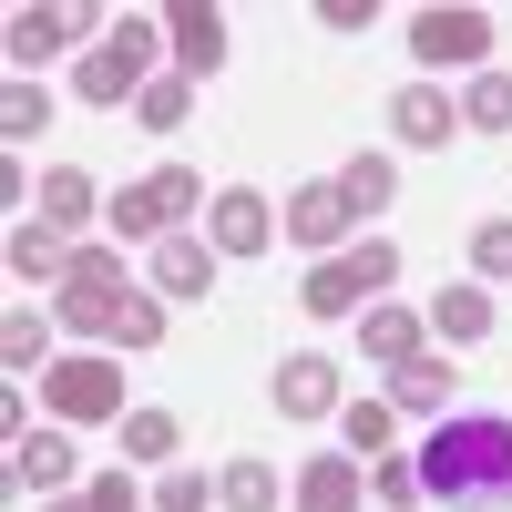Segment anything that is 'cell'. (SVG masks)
I'll return each instance as SVG.
<instances>
[{"instance_id":"22","label":"cell","mask_w":512,"mask_h":512,"mask_svg":"<svg viewBox=\"0 0 512 512\" xmlns=\"http://www.w3.org/2000/svg\"><path fill=\"white\" fill-rule=\"evenodd\" d=\"M338 195H349V216H390V205H400V164L390 154H349Z\"/></svg>"},{"instance_id":"10","label":"cell","mask_w":512,"mask_h":512,"mask_svg":"<svg viewBox=\"0 0 512 512\" xmlns=\"http://www.w3.org/2000/svg\"><path fill=\"white\" fill-rule=\"evenodd\" d=\"M31 216L52 226V236H82L93 216H113V195L82 175V164H52V175H31Z\"/></svg>"},{"instance_id":"29","label":"cell","mask_w":512,"mask_h":512,"mask_svg":"<svg viewBox=\"0 0 512 512\" xmlns=\"http://www.w3.org/2000/svg\"><path fill=\"white\" fill-rule=\"evenodd\" d=\"M185 113H195V82H185V72H154V82H144V103H134L144 134H175Z\"/></svg>"},{"instance_id":"18","label":"cell","mask_w":512,"mask_h":512,"mask_svg":"<svg viewBox=\"0 0 512 512\" xmlns=\"http://www.w3.org/2000/svg\"><path fill=\"white\" fill-rule=\"evenodd\" d=\"M113 431H123V461H134V472H175V451H185V420L175 410H123Z\"/></svg>"},{"instance_id":"26","label":"cell","mask_w":512,"mask_h":512,"mask_svg":"<svg viewBox=\"0 0 512 512\" xmlns=\"http://www.w3.org/2000/svg\"><path fill=\"white\" fill-rule=\"evenodd\" d=\"M461 134H512V72H472V93H461Z\"/></svg>"},{"instance_id":"7","label":"cell","mask_w":512,"mask_h":512,"mask_svg":"<svg viewBox=\"0 0 512 512\" xmlns=\"http://www.w3.org/2000/svg\"><path fill=\"white\" fill-rule=\"evenodd\" d=\"M216 267H226V256L205 246V236H185V226L144 246V277H154V297H164V308H195V297H216Z\"/></svg>"},{"instance_id":"25","label":"cell","mask_w":512,"mask_h":512,"mask_svg":"<svg viewBox=\"0 0 512 512\" xmlns=\"http://www.w3.org/2000/svg\"><path fill=\"white\" fill-rule=\"evenodd\" d=\"M338 431H349V461H390L400 410H390V400H349V410H338Z\"/></svg>"},{"instance_id":"30","label":"cell","mask_w":512,"mask_h":512,"mask_svg":"<svg viewBox=\"0 0 512 512\" xmlns=\"http://www.w3.org/2000/svg\"><path fill=\"white\" fill-rule=\"evenodd\" d=\"M349 277H359V297L379 308V297L400 287V246H390V236H359V246H349Z\"/></svg>"},{"instance_id":"14","label":"cell","mask_w":512,"mask_h":512,"mask_svg":"<svg viewBox=\"0 0 512 512\" xmlns=\"http://www.w3.org/2000/svg\"><path fill=\"white\" fill-rule=\"evenodd\" d=\"M277 410H287V420H328V410H338V359H318V349L277 359Z\"/></svg>"},{"instance_id":"17","label":"cell","mask_w":512,"mask_h":512,"mask_svg":"<svg viewBox=\"0 0 512 512\" xmlns=\"http://www.w3.org/2000/svg\"><path fill=\"white\" fill-rule=\"evenodd\" d=\"M451 390H461L451 359H400V369H390V410H400V420H441Z\"/></svg>"},{"instance_id":"36","label":"cell","mask_w":512,"mask_h":512,"mask_svg":"<svg viewBox=\"0 0 512 512\" xmlns=\"http://www.w3.org/2000/svg\"><path fill=\"white\" fill-rule=\"evenodd\" d=\"M52 512H103V502H93V482H82V492H52Z\"/></svg>"},{"instance_id":"35","label":"cell","mask_w":512,"mask_h":512,"mask_svg":"<svg viewBox=\"0 0 512 512\" xmlns=\"http://www.w3.org/2000/svg\"><path fill=\"white\" fill-rule=\"evenodd\" d=\"M318 21H328V31H349V41H359V31L379 21V0H318Z\"/></svg>"},{"instance_id":"3","label":"cell","mask_w":512,"mask_h":512,"mask_svg":"<svg viewBox=\"0 0 512 512\" xmlns=\"http://www.w3.org/2000/svg\"><path fill=\"white\" fill-rule=\"evenodd\" d=\"M195 205H205V175H195V164H154L144 185H113V216H103V226L134 236V246H154V236H175Z\"/></svg>"},{"instance_id":"32","label":"cell","mask_w":512,"mask_h":512,"mask_svg":"<svg viewBox=\"0 0 512 512\" xmlns=\"http://www.w3.org/2000/svg\"><path fill=\"white\" fill-rule=\"evenodd\" d=\"M113 349H164V297H134L113 318Z\"/></svg>"},{"instance_id":"4","label":"cell","mask_w":512,"mask_h":512,"mask_svg":"<svg viewBox=\"0 0 512 512\" xmlns=\"http://www.w3.org/2000/svg\"><path fill=\"white\" fill-rule=\"evenodd\" d=\"M123 308H134V267H123L113 246H82L72 277H62V308H52V318H62L72 338H113Z\"/></svg>"},{"instance_id":"16","label":"cell","mask_w":512,"mask_h":512,"mask_svg":"<svg viewBox=\"0 0 512 512\" xmlns=\"http://www.w3.org/2000/svg\"><path fill=\"white\" fill-rule=\"evenodd\" d=\"M420 338H431V318L420 308H359V359H379V369H400V359H420Z\"/></svg>"},{"instance_id":"27","label":"cell","mask_w":512,"mask_h":512,"mask_svg":"<svg viewBox=\"0 0 512 512\" xmlns=\"http://www.w3.org/2000/svg\"><path fill=\"white\" fill-rule=\"evenodd\" d=\"M297 308H308V318H349V308H369V297H359V277H349V256H328V267H308V287H297Z\"/></svg>"},{"instance_id":"31","label":"cell","mask_w":512,"mask_h":512,"mask_svg":"<svg viewBox=\"0 0 512 512\" xmlns=\"http://www.w3.org/2000/svg\"><path fill=\"white\" fill-rule=\"evenodd\" d=\"M154 512H216V472H154Z\"/></svg>"},{"instance_id":"2","label":"cell","mask_w":512,"mask_h":512,"mask_svg":"<svg viewBox=\"0 0 512 512\" xmlns=\"http://www.w3.org/2000/svg\"><path fill=\"white\" fill-rule=\"evenodd\" d=\"M154 52H164V11L154 21H113L93 52H82V103H144Z\"/></svg>"},{"instance_id":"11","label":"cell","mask_w":512,"mask_h":512,"mask_svg":"<svg viewBox=\"0 0 512 512\" xmlns=\"http://www.w3.org/2000/svg\"><path fill=\"white\" fill-rule=\"evenodd\" d=\"M287 502H297V512H369V461H349V451H318L308 472L287 482Z\"/></svg>"},{"instance_id":"1","label":"cell","mask_w":512,"mask_h":512,"mask_svg":"<svg viewBox=\"0 0 512 512\" xmlns=\"http://www.w3.org/2000/svg\"><path fill=\"white\" fill-rule=\"evenodd\" d=\"M410 461H420V502H441V512H512V420L461 410Z\"/></svg>"},{"instance_id":"24","label":"cell","mask_w":512,"mask_h":512,"mask_svg":"<svg viewBox=\"0 0 512 512\" xmlns=\"http://www.w3.org/2000/svg\"><path fill=\"white\" fill-rule=\"evenodd\" d=\"M52 328H62V318H41V308H11V318H0V359H11V379H21V369H52Z\"/></svg>"},{"instance_id":"23","label":"cell","mask_w":512,"mask_h":512,"mask_svg":"<svg viewBox=\"0 0 512 512\" xmlns=\"http://www.w3.org/2000/svg\"><path fill=\"white\" fill-rule=\"evenodd\" d=\"M287 502V482L267 472V461H226L216 472V512H277Z\"/></svg>"},{"instance_id":"19","label":"cell","mask_w":512,"mask_h":512,"mask_svg":"<svg viewBox=\"0 0 512 512\" xmlns=\"http://www.w3.org/2000/svg\"><path fill=\"white\" fill-rule=\"evenodd\" d=\"M431 338H451V349H472V338H492V287L482 277H461L431 297Z\"/></svg>"},{"instance_id":"21","label":"cell","mask_w":512,"mask_h":512,"mask_svg":"<svg viewBox=\"0 0 512 512\" xmlns=\"http://www.w3.org/2000/svg\"><path fill=\"white\" fill-rule=\"evenodd\" d=\"M72 256H82V246H72V236H52L41 216H31V226H11V277H31V287H41V277L62 287V277H72Z\"/></svg>"},{"instance_id":"5","label":"cell","mask_w":512,"mask_h":512,"mask_svg":"<svg viewBox=\"0 0 512 512\" xmlns=\"http://www.w3.org/2000/svg\"><path fill=\"white\" fill-rule=\"evenodd\" d=\"M410 52H420V82L451 72V62L492 72V11H472V0H441V11H420V21H410Z\"/></svg>"},{"instance_id":"9","label":"cell","mask_w":512,"mask_h":512,"mask_svg":"<svg viewBox=\"0 0 512 512\" xmlns=\"http://www.w3.org/2000/svg\"><path fill=\"white\" fill-rule=\"evenodd\" d=\"M164 52H175L185 82L226 72V11H216V0H175V11H164Z\"/></svg>"},{"instance_id":"33","label":"cell","mask_w":512,"mask_h":512,"mask_svg":"<svg viewBox=\"0 0 512 512\" xmlns=\"http://www.w3.org/2000/svg\"><path fill=\"white\" fill-rule=\"evenodd\" d=\"M472 267H482V287H492V277H512V216L472 226Z\"/></svg>"},{"instance_id":"28","label":"cell","mask_w":512,"mask_h":512,"mask_svg":"<svg viewBox=\"0 0 512 512\" xmlns=\"http://www.w3.org/2000/svg\"><path fill=\"white\" fill-rule=\"evenodd\" d=\"M0 134H11V154H21L31 134H52V93H41L31 72H11V93H0Z\"/></svg>"},{"instance_id":"34","label":"cell","mask_w":512,"mask_h":512,"mask_svg":"<svg viewBox=\"0 0 512 512\" xmlns=\"http://www.w3.org/2000/svg\"><path fill=\"white\" fill-rule=\"evenodd\" d=\"M369 492L410 512V502H420V461H400V451H390V461H369Z\"/></svg>"},{"instance_id":"13","label":"cell","mask_w":512,"mask_h":512,"mask_svg":"<svg viewBox=\"0 0 512 512\" xmlns=\"http://www.w3.org/2000/svg\"><path fill=\"white\" fill-rule=\"evenodd\" d=\"M390 134H400V144H420V154H441V144L461 134V103L441 93V82H410V93L390 103Z\"/></svg>"},{"instance_id":"20","label":"cell","mask_w":512,"mask_h":512,"mask_svg":"<svg viewBox=\"0 0 512 512\" xmlns=\"http://www.w3.org/2000/svg\"><path fill=\"white\" fill-rule=\"evenodd\" d=\"M72 492V441L62 431H31V441H11V492Z\"/></svg>"},{"instance_id":"12","label":"cell","mask_w":512,"mask_h":512,"mask_svg":"<svg viewBox=\"0 0 512 512\" xmlns=\"http://www.w3.org/2000/svg\"><path fill=\"white\" fill-rule=\"evenodd\" d=\"M267 236H277V216H267L256 185H226L216 205H205V246H216V256H256Z\"/></svg>"},{"instance_id":"6","label":"cell","mask_w":512,"mask_h":512,"mask_svg":"<svg viewBox=\"0 0 512 512\" xmlns=\"http://www.w3.org/2000/svg\"><path fill=\"white\" fill-rule=\"evenodd\" d=\"M41 400H52V420H123V410H134V400H123V369L93 359V349L41 369Z\"/></svg>"},{"instance_id":"15","label":"cell","mask_w":512,"mask_h":512,"mask_svg":"<svg viewBox=\"0 0 512 512\" xmlns=\"http://www.w3.org/2000/svg\"><path fill=\"white\" fill-rule=\"evenodd\" d=\"M277 226H287L297 246H338V236H349V195H338V175H328V185H297V195L277 205Z\"/></svg>"},{"instance_id":"8","label":"cell","mask_w":512,"mask_h":512,"mask_svg":"<svg viewBox=\"0 0 512 512\" xmlns=\"http://www.w3.org/2000/svg\"><path fill=\"white\" fill-rule=\"evenodd\" d=\"M103 11H82V0H31V11H11V72H31V62H52V52H72L82 31H93Z\"/></svg>"}]
</instances>
